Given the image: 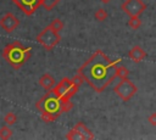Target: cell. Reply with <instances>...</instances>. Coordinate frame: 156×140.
Here are the masks:
<instances>
[{"mask_svg":"<svg viewBox=\"0 0 156 140\" xmlns=\"http://www.w3.org/2000/svg\"><path fill=\"white\" fill-rule=\"evenodd\" d=\"M128 56H129V58L133 61V62H141L146 56H147V54H146V51L144 50V49H141L139 45H135V46H133L130 50H129V52H128Z\"/></svg>","mask_w":156,"mask_h":140,"instance_id":"10","label":"cell"},{"mask_svg":"<svg viewBox=\"0 0 156 140\" xmlns=\"http://www.w3.org/2000/svg\"><path fill=\"white\" fill-rule=\"evenodd\" d=\"M107 11L106 10H104V9H99V10H96L95 11V13H94V17H95V19L96 21H99V22H102V21H105L106 18H107Z\"/></svg>","mask_w":156,"mask_h":140,"instance_id":"19","label":"cell"},{"mask_svg":"<svg viewBox=\"0 0 156 140\" xmlns=\"http://www.w3.org/2000/svg\"><path fill=\"white\" fill-rule=\"evenodd\" d=\"M39 85L44 89V90H51L55 85H56V82H55V79H54V77L51 75V74H49V73H44L40 78H39Z\"/></svg>","mask_w":156,"mask_h":140,"instance_id":"11","label":"cell"},{"mask_svg":"<svg viewBox=\"0 0 156 140\" xmlns=\"http://www.w3.org/2000/svg\"><path fill=\"white\" fill-rule=\"evenodd\" d=\"M30 55H32V47H26L20 41H12L2 49L4 60L13 69H20L29 60Z\"/></svg>","mask_w":156,"mask_h":140,"instance_id":"2","label":"cell"},{"mask_svg":"<svg viewBox=\"0 0 156 140\" xmlns=\"http://www.w3.org/2000/svg\"><path fill=\"white\" fill-rule=\"evenodd\" d=\"M113 91L117 94V96L122 101L127 102V101H129L136 94L138 88H136V85L132 80H129L127 78V79H121V82L113 88Z\"/></svg>","mask_w":156,"mask_h":140,"instance_id":"6","label":"cell"},{"mask_svg":"<svg viewBox=\"0 0 156 140\" xmlns=\"http://www.w3.org/2000/svg\"><path fill=\"white\" fill-rule=\"evenodd\" d=\"M128 26H129L132 29H138V28H140V26H141V19L139 18V16H133V17H129Z\"/></svg>","mask_w":156,"mask_h":140,"instance_id":"16","label":"cell"},{"mask_svg":"<svg viewBox=\"0 0 156 140\" xmlns=\"http://www.w3.org/2000/svg\"><path fill=\"white\" fill-rule=\"evenodd\" d=\"M37 41L48 51L52 50L56 45L60 44L61 41V35L60 32H56L52 29L50 26H46L38 35H37Z\"/></svg>","mask_w":156,"mask_h":140,"instance_id":"4","label":"cell"},{"mask_svg":"<svg viewBox=\"0 0 156 140\" xmlns=\"http://www.w3.org/2000/svg\"><path fill=\"white\" fill-rule=\"evenodd\" d=\"M146 4L143 0H126L121 5V10L126 12L129 17L140 16L146 10Z\"/></svg>","mask_w":156,"mask_h":140,"instance_id":"7","label":"cell"},{"mask_svg":"<svg viewBox=\"0 0 156 140\" xmlns=\"http://www.w3.org/2000/svg\"><path fill=\"white\" fill-rule=\"evenodd\" d=\"M58 2H60V0H43L41 6H43L46 11H51Z\"/></svg>","mask_w":156,"mask_h":140,"instance_id":"20","label":"cell"},{"mask_svg":"<svg viewBox=\"0 0 156 140\" xmlns=\"http://www.w3.org/2000/svg\"><path fill=\"white\" fill-rule=\"evenodd\" d=\"M52 29H55L56 32H61L62 30V28H63V22L60 19V18H55L50 24H49Z\"/></svg>","mask_w":156,"mask_h":140,"instance_id":"21","label":"cell"},{"mask_svg":"<svg viewBox=\"0 0 156 140\" xmlns=\"http://www.w3.org/2000/svg\"><path fill=\"white\" fill-rule=\"evenodd\" d=\"M74 128L79 131V134L82 135L83 139H89V140H91V139L95 138V135L93 134V131H91V130H90L83 122H78V123L74 125Z\"/></svg>","mask_w":156,"mask_h":140,"instance_id":"12","label":"cell"},{"mask_svg":"<svg viewBox=\"0 0 156 140\" xmlns=\"http://www.w3.org/2000/svg\"><path fill=\"white\" fill-rule=\"evenodd\" d=\"M122 60L112 61L102 50H96L78 68L84 80L96 93H102L116 78V67Z\"/></svg>","mask_w":156,"mask_h":140,"instance_id":"1","label":"cell"},{"mask_svg":"<svg viewBox=\"0 0 156 140\" xmlns=\"http://www.w3.org/2000/svg\"><path fill=\"white\" fill-rule=\"evenodd\" d=\"M147 121H149V123H150L152 127H156V112L151 113V114L147 117Z\"/></svg>","mask_w":156,"mask_h":140,"instance_id":"24","label":"cell"},{"mask_svg":"<svg viewBox=\"0 0 156 140\" xmlns=\"http://www.w3.org/2000/svg\"><path fill=\"white\" fill-rule=\"evenodd\" d=\"M27 16H32L43 4V0H11Z\"/></svg>","mask_w":156,"mask_h":140,"instance_id":"8","label":"cell"},{"mask_svg":"<svg viewBox=\"0 0 156 140\" xmlns=\"http://www.w3.org/2000/svg\"><path fill=\"white\" fill-rule=\"evenodd\" d=\"M129 69L126 67V66H123V65H117V67H116V77H118L119 79H127L128 78V75H129Z\"/></svg>","mask_w":156,"mask_h":140,"instance_id":"13","label":"cell"},{"mask_svg":"<svg viewBox=\"0 0 156 140\" xmlns=\"http://www.w3.org/2000/svg\"><path fill=\"white\" fill-rule=\"evenodd\" d=\"M0 26L1 28L7 32V33H12L18 26H20V19L11 12H6L5 15H2V17L0 18Z\"/></svg>","mask_w":156,"mask_h":140,"instance_id":"9","label":"cell"},{"mask_svg":"<svg viewBox=\"0 0 156 140\" xmlns=\"http://www.w3.org/2000/svg\"><path fill=\"white\" fill-rule=\"evenodd\" d=\"M78 85H76L73 83L72 79L69 78H62L58 83H56V85L51 89L61 100L63 99H71L72 96H74L78 91Z\"/></svg>","mask_w":156,"mask_h":140,"instance_id":"5","label":"cell"},{"mask_svg":"<svg viewBox=\"0 0 156 140\" xmlns=\"http://www.w3.org/2000/svg\"><path fill=\"white\" fill-rule=\"evenodd\" d=\"M100 1H101V2H104V4H108L111 0H100Z\"/></svg>","mask_w":156,"mask_h":140,"instance_id":"25","label":"cell"},{"mask_svg":"<svg viewBox=\"0 0 156 140\" xmlns=\"http://www.w3.org/2000/svg\"><path fill=\"white\" fill-rule=\"evenodd\" d=\"M66 139L72 140V139H83V138H82V135L79 134V131L73 127V129H71V130L66 134Z\"/></svg>","mask_w":156,"mask_h":140,"instance_id":"22","label":"cell"},{"mask_svg":"<svg viewBox=\"0 0 156 140\" xmlns=\"http://www.w3.org/2000/svg\"><path fill=\"white\" fill-rule=\"evenodd\" d=\"M40 118L45 123H51V122H55L58 118V116L54 114V113H49V112H41L40 113Z\"/></svg>","mask_w":156,"mask_h":140,"instance_id":"15","label":"cell"},{"mask_svg":"<svg viewBox=\"0 0 156 140\" xmlns=\"http://www.w3.org/2000/svg\"><path fill=\"white\" fill-rule=\"evenodd\" d=\"M72 80H73V83H74L76 85H78V86H79L80 84H83V82H85L84 78H83V75H82L80 73H78V72H77V74L72 78Z\"/></svg>","mask_w":156,"mask_h":140,"instance_id":"23","label":"cell"},{"mask_svg":"<svg viewBox=\"0 0 156 140\" xmlns=\"http://www.w3.org/2000/svg\"><path fill=\"white\" fill-rule=\"evenodd\" d=\"M4 122L7 124V125H13L16 122H17V116L13 113V112H7L4 117Z\"/></svg>","mask_w":156,"mask_h":140,"instance_id":"18","label":"cell"},{"mask_svg":"<svg viewBox=\"0 0 156 140\" xmlns=\"http://www.w3.org/2000/svg\"><path fill=\"white\" fill-rule=\"evenodd\" d=\"M35 107L38 111L41 112H49V113H54L60 116L61 112V99L52 91V90H48V93L41 96L38 102L35 103Z\"/></svg>","mask_w":156,"mask_h":140,"instance_id":"3","label":"cell"},{"mask_svg":"<svg viewBox=\"0 0 156 140\" xmlns=\"http://www.w3.org/2000/svg\"><path fill=\"white\" fill-rule=\"evenodd\" d=\"M12 134H13V131H12V129L10 128V125H4V127H1L0 128V139H2V140H7V139H10L11 136H12Z\"/></svg>","mask_w":156,"mask_h":140,"instance_id":"14","label":"cell"},{"mask_svg":"<svg viewBox=\"0 0 156 140\" xmlns=\"http://www.w3.org/2000/svg\"><path fill=\"white\" fill-rule=\"evenodd\" d=\"M72 108H73V102H71L69 99L61 100V112L66 113V112H69Z\"/></svg>","mask_w":156,"mask_h":140,"instance_id":"17","label":"cell"}]
</instances>
